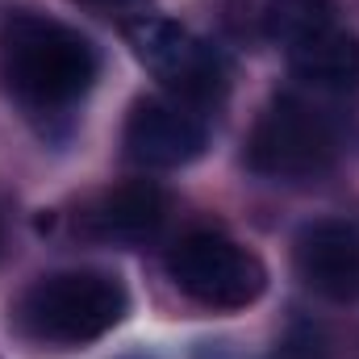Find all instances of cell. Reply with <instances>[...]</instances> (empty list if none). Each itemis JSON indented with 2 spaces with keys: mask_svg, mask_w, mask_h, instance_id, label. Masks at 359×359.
Instances as JSON below:
<instances>
[{
  "mask_svg": "<svg viewBox=\"0 0 359 359\" xmlns=\"http://www.w3.org/2000/svg\"><path fill=\"white\" fill-rule=\"evenodd\" d=\"M126 42L134 50V59L155 80H163L180 100H213L226 92L222 55L209 42H201L196 34H188L180 21L138 17L126 25Z\"/></svg>",
  "mask_w": 359,
  "mask_h": 359,
  "instance_id": "obj_5",
  "label": "cell"
},
{
  "mask_svg": "<svg viewBox=\"0 0 359 359\" xmlns=\"http://www.w3.org/2000/svg\"><path fill=\"white\" fill-rule=\"evenodd\" d=\"M292 76L322 92H355L359 88V38L347 29H326L288 55Z\"/></svg>",
  "mask_w": 359,
  "mask_h": 359,
  "instance_id": "obj_9",
  "label": "cell"
},
{
  "mask_svg": "<svg viewBox=\"0 0 359 359\" xmlns=\"http://www.w3.org/2000/svg\"><path fill=\"white\" fill-rule=\"evenodd\" d=\"M205 147H209L205 121L188 104L168 100V96L138 100L126 121V151L142 168H184L201 159Z\"/></svg>",
  "mask_w": 359,
  "mask_h": 359,
  "instance_id": "obj_6",
  "label": "cell"
},
{
  "mask_svg": "<svg viewBox=\"0 0 359 359\" xmlns=\"http://www.w3.org/2000/svg\"><path fill=\"white\" fill-rule=\"evenodd\" d=\"M126 288L104 271H59L42 276L17 305L21 326L59 347H80L109 334L126 318Z\"/></svg>",
  "mask_w": 359,
  "mask_h": 359,
  "instance_id": "obj_2",
  "label": "cell"
},
{
  "mask_svg": "<svg viewBox=\"0 0 359 359\" xmlns=\"http://www.w3.org/2000/svg\"><path fill=\"white\" fill-rule=\"evenodd\" d=\"M297 276L309 292L326 301L359 297V226L343 217H326L301 230L297 238Z\"/></svg>",
  "mask_w": 359,
  "mask_h": 359,
  "instance_id": "obj_7",
  "label": "cell"
},
{
  "mask_svg": "<svg viewBox=\"0 0 359 359\" xmlns=\"http://www.w3.org/2000/svg\"><path fill=\"white\" fill-rule=\"evenodd\" d=\"M334 29V0H268L264 4V34L284 42L288 50Z\"/></svg>",
  "mask_w": 359,
  "mask_h": 359,
  "instance_id": "obj_10",
  "label": "cell"
},
{
  "mask_svg": "<svg viewBox=\"0 0 359 359\" xmlns=\"http://www.w3.org/2000/svg\"><path fill=\"white\" fill-rule=\"evenodd\" d=\"M168 276L188 301L205 309H247L268 284L264 264L247 247L209 230L180 238L176 251L168 255Z\"/></svg>",
  "mask_w": 359,
  "mask_h": 359,
  "instance_id": "obj_3",
  "label": "cell"
},
{
  "mask_svg": "<svg viewBox=\"0 0 359 359\" xmlns=\"http://www.w3.org/2000/svg\"><path fill=\"white\" fill-rule=\"evenodd\" d=\"M168 217V192L151 180H130L109 188L88 209V230L109 243H142Z\"/></svg>",
  "mask_w": 359,
  "mask_h": 359,
  "instance_id": "obj_8",
  "label": "cell"
},
{
  "mask_svg": "<svg viewBox=\"0 0 359 359\" xmlns=\"http://www.w3.org/2000/svg\"><path fill=\"white\" fill-rule=\"evenodd\" d=\"M92 42L42 13H13L0 29V76L29 104H72L96 80Z\"/></svg>",
  "mask_w": 359,
  "mask_h": 359,
  "instance_id": "obj_1",
  "label": "cell"
},
{
  "mask_svg": "<svg viewBox=\"0 0 359 359\" xmlns=\"http://www.w3.org/2000/svg\"><path fill=\"white\" fill-rule=\"evenodd\" d=\"M334 159V130L297 96H276L247 138V168L268 180H305Z\"/></svg>",
  "mask_w": 359,
  "mask_h": 359,
  "instance_id": "obj_4",
  "label": "cell"
},
{
  "mask_svg": "<svg viewBox=\"0 0 359 359\" xmlns=\"http://www.w3.org/2000/svg\"><path fill=\"white\" fill-rule=\"evenodd\" d=\"M80 4H92V8H130L138 0H80Z\"/></svg>",
  "mask_w": 359,
  "mask_h": 359,
  "instance_id": "obj_11",
  "label": "cell"
}]
</instances>
